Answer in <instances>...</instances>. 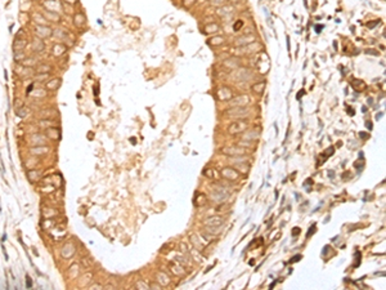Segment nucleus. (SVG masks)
I'll return each mask as SVG.
<instances>
[{
    "mask_svg": "<svg viewBox=\"0 0 386 290\" xmlns=\"http://www.w3.org/2000/svg\"><path fill=\"white\" fill-rule=\"evenodd\" d=\"M259 138V133L256 132H250L246 133V135H243V141H251V139H257Z\"/></svg>",
    "mask_w": 386,
    "mask_h": 290,
    "instance_id": "obj_15",
    "label": "nucleus"
},
{
    "mask_svg": "<svg viewBox=\"0 0 386 290\" xmlns=\"http://www.w3.org/2000/svg\"><path fill=\"white\" fill-rule=\"evenodd\" d=\"M366 125H367V128H368V129H372V123H371V121H367Z\"/></svg>",
    "mask_w": 386,
    "mask_h": 290,
    "instance_id": "obj_38",
    "label": "nucleus"
},
{
    "mask_svg": "<svg viewBox=\"0 0 386 290\" xmlns=\"http://www.w3.org/2000/svg\"><path fill=\"white\" fill-rule=\"evenodd\" d=\"M222 152L227 156H245L247 152L246 148H243L242 146H229V147H224L222 148Z\"/></svg>",
    "mask_w": 386,
    "mask_h": 290,
    "instance_id": "obj_2",
    "label": "nucleus"
},
{
    "mask_svg": "<svg viewBox=\"0 0 386 290\" xmlns=\"http://www.w3.org/2000/svg\"><path fill=\"white\" fill-rule=\"evenodd\" d=\"M379 22H380V21H379V20H377V21H376V22H373V23H368V27H375V26H376V25H377V23H379Z\"/></svg>",
    "mask_w": 386,
    "mask_h": 290,
    "instance_id": "obj_37",
    "label": "nucleus"
},
{
    "mask_svg": "<svg viewBox=\"0 0 386 290\" xmlns=\"http://www.w3.org/2000/svg\"><path fill=\"white\" fill-rule=\"evenodd\" d=\"M50 70H52V67H50V66H46V65H42V66L39 67V72H48L49 74Z\"/></svg>",
    "mask_w": 386,
    "mask_h": 290,
    "instance_id": "obj_23",
    "label": "nucleus"
},
{
    "mask_svg": "<svg viewBox=\"0 0 386 290\" xmlns=\"http://www.w3.org/2000/svg\"><path fill=\"white\" fill-rule=\"evenodd\" d=\"M21 58H23V54H22V53L15 52V54H14V59H15V61H20Z\"/></svg>",
    "mask_w": 386,
    "mask_h": 290,
    "instance_id": "obj_29",
    "label": "nucleus"
},
{
    "mask_svg": "<svg viewBox=\"0 0 386 290\" xmlns=\"http://www.w3.org/2000/svg\"><path fill=\"white\" fill-rule=\"evenodd\" d=\"M45 16H46V17L48 18H49V20H53V21H54V22H58V21H59V16H58L57 14V13H50V12H45Z\"/></svg>",
    "mask_w": 386,
    "mask_h": 290,
    "instance_id": "obj_20",
    "label": "nucleus"
},
{
    "mask_svg": "<svg viewBox=\"0 0 386 290\" xmlns=\"http://www.w3.org/2000/svg\"><path fill=\"white\" fill-rule=\"evenodd\" d=\"M249 114V110L246 107H230L225 111V115L229 118H243Z\"/></svg>",
    "mask_w": 386,
    "mask_h": 290,
    "instance_id": "obj_4",
    "label": "nucleus"
},
{
    "mask_svg": "<svg viewBox=\"0 0 386 290\" xmlns=\"http://www.w3.org/2000/svg\"><path fill=\"white\" fill-rule=\"evenodd\" d=\"M36 34L40 36V39H44V38L50 36L52 30H50L49 27H46V26H38V27H36Z\"/></svg>",
    "mask_w": 386,
    "mask_h": 290,
    "instance_id": "obj_9",
    "label": "nucleus"
},
{
    "mask_svg": "<svg viewBox=\"0 0 386 290\" xmlns=\"http://www.w3.org/2000/svg\"><path fill=\"white\" fill-rule=\"evenodd\" d=\"M53 52H54L55 55H61L63 52H65V47H62V44H57V45H54V48H53Z\"/></svg>",
    "mask_w": 386,
    "mask_h": 290,
    "instance_id": "obj_18",
    "label": "nucleus"
},
{
    "mask_svg": "<svg viewBox=\"0 0 386 290\" xmlns=\"http://www.w3.org/2000/svg\"><path fill=\"white\" fill-rule=\"evenodd\" d=\"M359 134H360V137L363 138V139H367V138H368V135H367V133H364V132L359 133Z\"/></svg>",
    "mask_w": 386,
    "mask_h": 290,
    "instance_id": "obj_36",
    "label": "nucleus"
},
{
    "mask_svg": "<svg viewBox=\"0 0 386 290\" xmlns=\"http://www.w3.org/2000/svg\"><path fill=\"white\" fill-rule=\"evenodd\" d=\"M22 63L25 66H27V67H30V66H34L36 63V61L34 59V58H26V59H23L22 61Z\"/></svg>",
    "mask_w": 386,
    "mask_h": 290,
    "instance_id": "obj_21",
    "label": "nucleus"
},
{
    "mask_svg": "<svg viewBox=\"0 0 386 290\" xmlns=\"http://www.w3.org/2000/svg\"><path fill=\"white\" fill-rule=\"evenodd\" d=\"M315 230H317V228H315V226H311V230H310V231H308V237H309V236H311V235H313V233L315 232Z\"/></svg>",
    "mask_w": 386,
    "mask_h": 290,
    "instance_id": "obj_31",
    "label": "nucleus"
},
{
    "mask_svg": "<svg viewBox=\"0 0 386 290\" xmlns=\"http://www.w3.org/2000/svg\"><path fill=\"white\" fill-rule=\"evenodd\" d=\"M304 93H305V90H304V89H302V90H300V94H297V99H299V98L301 97V95L304 94Z\"/></svg>",
    "mask_w": 386,
    "mask_h": 290,
    "instance_id": "obj_39",
    "label": "nucleus"
},
{
    "mask_svg": "<svg viewBox=\"0 0 386 290\" xmlns=\"http://www.w3.org/2000/svg\"><path fill=\"white\" fill-rule=\"evenodd\" d=\"M32 89H34V84H31L30 87L27 88V90H26V94H30V92H32Z\"/></svg>",
    "mask_w": 386,
    "mask_h": 290,
    "instance_id": "obj_34",
    "label": "nucleus"
},
{
    "mask_svg": "<svg viewBox=\"0 0 386 290\" xmlns=\"http://www.w3.org/2000/svg\"><path fill=\"white\" fill-rule=\"evenodd\" d=\"M27 114H28V108H25V107H22V110L18 111V116H21V118H25Z\"/></svg>",
    "mask_w": 386,
    "mask_h": 290,
    "instance_id": "obj_25",
    "label": "nucleus"
},
{
    "mask_svg": "<svg viewBox=\"0 0 386 290\" xmlns=\"http://www.w3.org/2000/svg\"><path fill=\"white\" fill-rule=\"evenodd\" d=\"M66 1H67V3H75L76 0H66Z\"/></svg>",
    "mask_w": 386,
    "mask_h": 290,
    "instance_id": "obj_40",
    "label": "nucleus"
},
{
    "mask_svg": "<svg viewBox=\"0 0 386 290\" xmlns=\"http://www.w3.org/2000/svg\"><path fill=\"white\" fill-rule=\"evenodd\" d=\"M264 89H265V81L257 83V84H255V85L251 87V90L254 93H256V94H261V93L264 92Z\"/></svg>",
    "mask_w": 386,
    "mask_h": 290,
    "instance_id": "obj_12",
    "label": "nucleus"
},
{
    "mask_svg": "<svg viewBox=\"0 0 386 290\" xmlns=\"http://www.w3.org/2000/svg\"><path fill=\"white\" fill-rule=\"evenodd\" d=\"M242 26H243V22H242V21H238V23H236V25H234V27H233L234 31H238Z\"/></svg>",
    "mask_w": 386,
    "mask_h": 290,
    "instance_id": "obj_28",
    "label": "nucleus"
},
{
    "mask_svg": "<svg viewBox=\"0 0 386 290\" xmlns=\"http://www.w3.org/2000/svg\"><path fill=\"white\" fill-rule=\"evenodd\" d=\"M34 49H35L36 52H41V50L44 49V44H42L41 39H36V41L34 43Z\"/></svg>",
    "mask_w": 386,
    "mask_h": 290,
    "instance_id": "obj_17",
    "label": "nucleus"
},
{
    "mask_svg": "<svg viewBox=\"0 0 386 290\" xmlns=\"http://www.w3.org/2000/svg\"><path fill=\"white\" fill-rule=\"evenodd\" d=\"M48 151H49L48 147H35L31 150V152L32 153H46Z\"/></svg>",
    "mask_w": 386,
    "mask_h": 290,
    "instance_id": "obj_19",
    "label": "nucleus"
},
{
    "mask_svg": "<svg viewBox=\"0 0 386 290\" xmlns=\"http://www.w3.org/2000/svg\"><path fill=\"white\" fill-rule=\"evenodd\" d=\"M48 78H49V74H48V72H44V74H42V75H41V74H40V72H38V75L35 76V79H36V80H38V81H41V80H46Z\"/></svg>",
    "mask_w": 386,
    "mask_h": 290,
    "instance_id": "obj_22",
    "label": "nucleus"
},
{
    "mask_svg": "<svg viewBox=\"0 0 386 290\" xmlns=\"http://www.w3.org/2000/svg\"><path fill=\"white\" fill-rule=\"evenodd\" d=\"M255 40V38L252 35H250V36H245V38H239L238 40H236V45H238V47H241V45H246V44H250L251 41H254Z\"/></svg>",
    "mask_w": 386,
    "mask_h": 290,
    "instance_id": "obj_10",
    "label": "nucleus"
},
{
    "mask_svg": "<svg viewBox=\"0 0 386 290\" xmlns=\"http://www.w3.org/2000/svg\"><path fill=\"white\" fill-rule=\"evenodd\" d=\"M247 128H249V123H247V121L238 120V121H236V123H233L230 125L228 132H229L230 134H237V133H243Z\"/></svg>",
    "mask_w": 386,
    "mask_h": 290,
    "instance_id": "obj_3",
    "label": "nucleus"
},
{
    "mask_svg": "<svg viewBox=\"0 0 386 290\" xmlns=\"http://www.w3.org/2000/svg\"><path fill=\"white\" fill-rule=\"evenodd\" d=\"M323 28H324V26L323 25H321V26H315V31H317V32H321V30H323Z\"/></svg>",
    "mask_w": 386,
    "mask_h": 290,
    "instance_id": "obj_33",
    "label": "nucleus"
},
{
    "mask_svg": "<svg viewBox=\"0 0 386 290\" xmlns=\"http://www.w3.org/2000/svg\"><path fill=\"white\" fill-rule=\"evenodd\" d=\"M94 94L95 95L99 94V87H98V85H95V87H94Z\"/></svg>",
    "mask_w": 386,
    "mask_h": 290,
    "instance_id": "obj_35",
    "label": "nucleus"
},
{
    "mask_svg": "<svg viewBox=\"0 0 386 290\" xmlns=\"http://www.w3.org/2000/svg\"><path fill=\"white\" fill-rule=\"evenodd\" d=\"M216 95H218V98H219L220 101H227V99H230L232 95H233V93H232V90L229 89V88L223 87V88H220V89L218 90Z\"/></svg>",
    "mask_w": 386,
    "mask_h": 290,
    "instance_id": "obj_8",
    "label": "nucleus"
},
{
    "mask_svg": "<svg viewBox=\"0 0 386 290\" xmlns=\"http://www.w3.org/2000/svg\"><path fill=\"white\" fill-rule=\"evenodd\" d=\"M249 102H250V98L247 95H238L237 98L230 101V106L232 107H245Z\"/></svg>",
    "mask_w": 386,
    "mask_h": 290,
    "instance_id": "obj_6",
    "label": "nucleus"
},
{
    "mask_svg": "<svg viewBox=\"0 0 386 290\" xmlns=\"http://www.w3.org/2000/svg\"><path fill=\"white\" fill-rule=\"evenodd\" d=\"M212 196L216 201H225L229 196L228 191L225 190L224 187H222L220 185H218L216 187H214V191H212Z\"/></svg>",
    "mask_w": 386,
    "mask_h": 290,
    "instance_id": "obj_5",
    "label": "nucleus"
},
{
    "mask_svg": "<svg viewBox=\"0 0 386 290\" xmlns=\"http://www.w3.org/2000/svg\"><path fill=\"white\" fill-rule=\"evenodd\" d=\"M222 175L224 178H227V179H229V180H236L237 178H238L239 173L237 172V170H234L233 168H224V169L222 170Z\"/></svg>",
    "mask_w": 386,
    "mask_h": 290,
    "instance_id": "obj_7",
    "label": "nucleus"
},
{
    "mask_svg": "<svg viewBox=\"0 0 386 290\" xmlns=\"http://www.w3.org/2000/svg\"><path fill=\"white\" fill-rule=\"evenodd\" d=\"M75 25L77 26V27H81L82 25H84V22H85V17L81 14V13H77V14H75Z\"/></svg>",
    "mask_w": 386,
    "mask_h": 290,
    "instance_id": "obj_14",
    "label": "nucleus"
},
{
    "mask_svg": "<svg viewBox=\"0 0 386 290\" xmlns=\"http://www.w3.org/2000/svg\"><path fill=\"white\" fill-rule=\"evenodd\" d=\"M300 259H301V255H295V257H294V259H291V260H290V263H294V262H297V260H300Z\"/></svg>",
    "mask_w": 386,
    "mask_h": 290,
    "instance_id": "obj_30",
    "label": "nucleus"
},
{
    "mask_svg": "<svg viewBox=\"0 0 386 290\" xmlns=\"http://www.w3.org/2000/svg\"><path fill=\"white\" fill-rule=\"evenodd\" d=\"M218 28H219V27H218V25H215V23H214V25H211V26H206V28H205V30H206V32H214L212 30L216 31Z\"/></svg>",
    "mask_w": 386,
    "mask_h": 290,
    "instance_id": "obj_24",
    "label": "nucleus"
},
{
    "mask_svg": "<svg viewBox=\"0 0 386 290\" xmlns=\"http://www.w3.org/2000/svg\"><path fill=\"white\" fill-rule=\"evenodd\" d=\"M61 85V79H53V80H49L46 83V88L49 90H55L58 89Z\"/></svg>",
    "mask_w": 386,
    "mask_h": 290,
    "instance_id": "obj_11",
    "label": "nucleus"
},
{
    "mask_svg": "<svg viewBox=\"0 0 386 290\" xmlns=\"http://www.w3.org/2000/svg\"><path fill=\"white\" fill-rule=\"evenodd\" d=\"M26 286H27V288H31V286H32V280H31L30 276H26Z\"/></svg>",
    "mask_w": 386,
    "mask_h": 290,
    "instance_id": "obj_27",
    "label": "nucleus"
},
{
    "mask_svg": "<svg viewBox=\"0 0 386 290\" xmlns=\"http://www.w3.org/2000/svg\"><path fill=\"white\" fill-rule=\"evenodd\" d=\"M297 233H300V228H294V230H292V236H296L297 235Z\"/></svg>",
    "mask_w": 386,
    "mask_h": 290,
    "instance_id": "obj_32",
    "label": "nucleus"
},
{
    "mask_svg": "<svg viewBox=\"0 0 386 290\" xmlns=\"http://www.w3.org/2000/svg\"><path fill=\"white\" fill-rule=\"evenodd\" d=\"M157 277H160L158 279V283L161 284V285H166V284H169V277H167L165 273H162V272H160V273H157Z\"/></svg>",
    "mask_w": 386,
    "mask_h": 290,
    "instance_id": "obj_16",
    "label": "nucleus"
},
{
    "mask_svg": "<svg viewBox=\"0 0 386 290\" xmlns=\"http://www.w3.org/2000/svg\"><path fill=\"white\" fill-rule=\"evenodd\" d=\"M46 133H48V135H49V138H52V139H59V138H61L59 129H58V128H52V129H48Z\"/></svg>",
    "mask_w": 386,
    "mask_h": 290,
    "instance_id": "obj_13",
    "label": "nucleus"
},
{
    "mask_svg": "<svg viewBox=\"0 0 386 290\" xmlns=\"http://www.w3.org/2000/svg\"><path fill=\"white\" fill-rule=\"evenodd\" d=\"M205 224L207 226V231L212 235H216L219 233L220 231L223 230V219L222 218H218V217H211L205 222Z\"/></svg>",
    "mask_w": 386,
    "mask_h": 290,
    "instance_id": "obj_1",
    "label": "nucleus"
},
{
    "mask_svg": "<svg viewBox=\"0 0 386 290\" xmlns=\"http://www.w3.org/2000/svg\"><path fill=\"white\" fill-rule=\"evenodd\" d=\"M31 94H32L34 97H40V95H41V97H44V95H45V90H41V89H40V90H35V92L31 93Z\"/></svg>",
    "mask_w": 386,
    "mask_h": 290,
    "instance_id": "obj_26",
    "label": "nucleus"
}]
</instances>
